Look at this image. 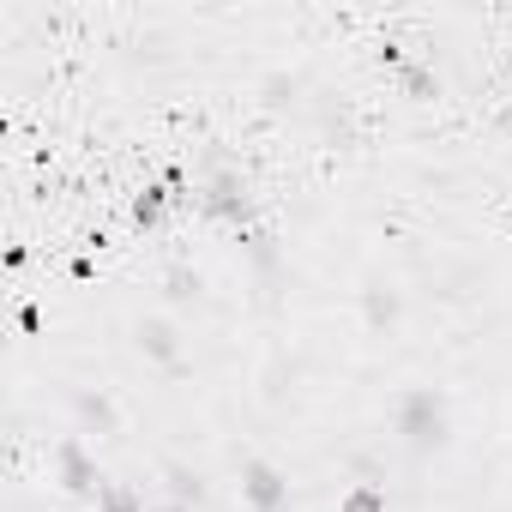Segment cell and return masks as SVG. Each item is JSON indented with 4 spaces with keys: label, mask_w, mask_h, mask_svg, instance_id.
<instances>
[{
    "label": "cell",
    "mask_w": 512,
    "mask_h": 512,
    "mask_svg": "<svg viewBox=\"0 0 512 512\" xmlns=\"http://www.w3.org/2000/svg\"><path fill=\"white\" fill-rule=\"evenodd\" d=\"M404 85H410V97H428L434 91V73L428 67H404Z\"/></svg>",
    "instance_id": "cell-13"
},
{
    "label": "cell",
    "mask_w": 512,
    "mask_h": 512,
    "mask_svg": "<svg viewBox=\"0 0 512 512\" xmlns=\"http://www.w3.org/2000/svg\"><path fill=\"white\" fill-rule=\"evenodd\" d=\"M163 512H187V506H181V500H169V506H163Z\"/></svg>",
    "instance_id": "cell-14"
},
{
    "label": "cell",
    "mask_w": 512,
    "mask_h": 512,
    "mask_svg": "<svg viewBox=\"0 0 512 512\" xmlns=\"http://www.w3.org/2000/svg\"><path fill=\"white\" fill-rule=\"evenodd\" d=\"M73 410H79V422H85L91 434H115V404H109L103 392H79Z\"/></svg>",
    "instance_id": "cell-6"
},
{
    "label": "cell",
    "mask_w": 512,
    "mask_h": 512,
    "mask_svg": "<svg viewBox=\"0 0 512 512\" xmlns=\"http://www.w3.org/2000/svg\"><path fill=\"white\" fill-rule=\"evenodd\" d=\"M199 205L211 217H223V223H247V187H241V175H211V187L199 193Z\"/></svg>",
    "instance_id": "cell-4"
},
{
    "label": "cell",
    "mask_w": 512,
    "mask_h": 512,
    "mask_svg": "<svg viewBox=\"0 0 512 512\" xmlns=\"http://www.w3.org/2000/svg\"><path fill=\"white\" fill-rule=\"evenodd\" d=\"M193 290H199V278H193L187 266H169V296H175V302H187Z\"/></svg>",
    "instance_id": "cell-11"
},
{
    "label": "cell",
    "mask_w": 512,
    "mask_h": 512,
    "mask_svg": "<svg viewBox=\"0 0 512 512\" xmlns=\"http://www.w3.org/2000/svg\"><path fill=\"white\" fill-rule=\"evenodd\" d=\"M97 512H145V494H139V488H127V482H103Z\"/></svg>",
    "instance_id": "cell-8"
},
{
    "label": "cell",
    "mask_w": 512,
    "mask_h": 512,
    "mask_svg": "<svg viewBox=\"0 0 512 512\" xmlns=\"http://www.w3.org/2000/svg\"><path fill=\"white\" fill-rule=\"evenodd\" d=\"M338 512H386V494H380L374 482H356V488L338 500Z\"/></svg>",
    "instance_id": "cell-9"
},
{
    "label": "cell",
    "mask_w": 512,
    "mask_h": 512,
    "mask_svg": "<svg viewBox=\"0 0 512 512\" xmlns=\"http://www.w3.org/2000/svg\"><path fill=\"white\" fill-rule=\"evenodd\" d=\"M398 434L410 446H440L446 440V398L434 386H410L398 398Z\"/></svg>",
    "instance_id": "cell-1"
},
{
    "label": "cell",
    "mask_w": 512,
    "mask_h": 512,
    "mask_svg": "<svg viewBox=\"0 0 512 512\" xmlns=\"http://www.w3.org/2000/svg\"><path fill=\"white\" fill-rule=\"evenodd\" d=\"M175 193H181V175H169V181H157V187H145V193L133 199V223H139V229H157V223L169 217V205H175Z\"/></svg>",
    "instance_id": "cell-5"
},
{
    "label": "cell",
    "mask_w": 512,
    "mask_h": 512,
    "mask_svg": "<svg viewBox=\"0 0 512 512\" xmlns=\"http://www.w3.org/2000/svg\"><path fill=\"white\" fill-rule=\"evenodd\" d=\"M169 494H175L181 506H193V500H199V482H193V470H187V464H169Z\"/></svg>",
    "instance_id": "cell-10"
},
{
    "label": "cell",
    "mask_w": 512,
    "mask_h": 512,
    "mask_svg": "<svg viewBox=\"0 0 512 512\" xmlns=\"http://www.w3.org/2000/svg\"><path fill=\"white\" fill-rule=\"evenodd\" d=\"M368 320H374V326H392V320H398V302L374 290V296H368Z\"/></svg>",
    "instance_id": "cell-12"
},
{
    "label": "cell",
    "mask_w": 512,
    "mask_h": 512,
    "mask_svg": "<svg viewBox=\"0 0 512 512\" xmlns=\"http://www.w3.org/2000/svg\"><path fill=\"white\" fill-rule=\"evenodd\" d=\"M139 350L175 368V326H169V320H145V326H139Z\"/></svg>",
    "instance_id": "cell-7"
},
{
    "label": "cell",
    "mask_w": 512,
    "mask_h": 512,
    "mask_svg": "<svg viewBox=\"0 0 512 512\" xmlns=\"http://www.w3.org/2000/svg\"><path fill=\"white\" fill-rule=\"evenodd\" d=\"M55 476L67 494H103V476H97V458L85 452V440H61L55 446Z\"/></svg>",
    "instance_id": "cell-3"
},
{
    "label": "cell",
    "mask_w": 512,
    "mask_h": 512,
    "mask_svg": "<svg viewBox=\"0 0 512 512\" xmlns=\"http://www.w3.org/2000/svg\"><path fill=\"white\" fill-rule=\"evenodd\" d=\"M241 500H247L253 512H284V506H290V482H284V470L266 464V458H253V464L241 470Z\"/></svg>",
    "instance_id": "cell-2"
}]
</instances>
